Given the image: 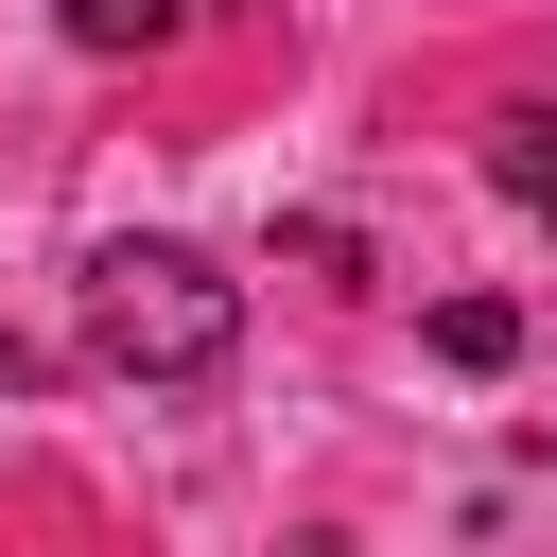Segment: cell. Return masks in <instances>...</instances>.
I'll use <instances>...</instances> for the list:
<instances>
[{
	"mask_svg": "<svg viewBox=\"0 0 557 557\" xmlns=\"http://www.w3.org/2000/svg\"><path fill=\"white\" fill-rule=\"evenodd\" d=\"M244 348V278L226 261H191V244H104L87 261V366H122V383H209Z\"/></svg>",
	"mask_w": 557,
	"mask_h": 557,
	"instance_id": "obj_1",
	"label": "cell"
},
{
	"mask_svg": "<svg viewBox=\"0 0 557 557\" xmlns=\"http://www.w3.org/2000/svg\"><path fill=\"white\" fill-rule=\"evenodd\" d=\"M209 17H226V0H70V35H87V52H191Z\"/></svg>",
	"mask_w": 557,
	"mask_h": 557,
	"instance_id": "obj_2",
	"label": "cell"
},
{
	"mask_svg": "<svg viewBox=\"0 0 557 557\" xmlns=\"http://www.w3.org/2000/svg\"><path fill=\"white\" fill-rule=\"evenodd\" d=\"M487 174H505V209H540V226H557V104H505Z\"/></svg>",
	"mask_w": 557,
	"mask_h": 557,
	"instance_id": "obj_3",
	"label": "cell"
},
{
	"mask_svg": "<svg viewBox=\"0 0 557 557\" xmlns=\"http://www.w3.org/2000/svg\"><path fill=\"white\" fill-rule=\"evenodd\" d=\"M435 348H453V366H522V313H505V296H453Z\"/></svg>",
	"mask_w": 557,
	"mask_h": 557,
	"instance_id": "obj_4",
	"label": "cell"
},
{
	"mask_svg": "<svg viewBox=\"0 0 557 557\" xmlns=\"http://www.w3.org/2000/svg\"><path fill=\"white\" fill-rule=\"evenodd\" d=\"M0 383H35V348H17V331H0Z\"/></svg>",
	"mask_w": 557,
	"mask_h": 557,
	"instance_id": "obj_5",
	"label": "cell"
},
{
	"mask_svg": "<svg viewBox=\"0 0 557 557\" xmlns=\"http://www.w3.org/2000/svg\"><path fill=\"white\" fill-rule=\"evenodd\" d=\"M296 557H348V540H296Z\"/></svg>",
	"mask_w": 557,
	"mask_h": 557,
	"instance_id": "obj_6",
	"label": "cell"
}]
</instances>
